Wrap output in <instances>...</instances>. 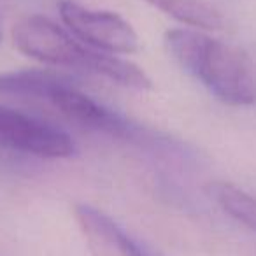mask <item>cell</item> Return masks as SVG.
<instances>
[{"label":"cell","mask_w":256,"mask_h":256,"mask_svg":"<svg viewBox=\"0 0 256 256\" xmlns=\"http://www.w3.org/2000/svg\"><path fill=\"white\" fill-rule=\"evenodd\" d=\"M74 216L93 256H154L96 207L78 204Z\"/></svg>","instance_id":"obj_6"},{"label":"cell","mask_w":256,"mask_h":256,"mask_svg":"<svg viewBox=\"0 0 256 256\" xmlns=\"http://www.w3.org/2000/svg\"><path fill=\"white\" fill-rule=\"evenodd\" d=\"M0 150L56 160L72 156L76 144L62 128L0 106Z\"/></svg>","instance_id":"obj_4"},{"label":"cell","mask_w":256,"mask_h":256,"mask_svg":"<svg viewBox=\"0 0 256 256\" xmlns=\"http://www.w3.org/2000/svg\"><path fill=\"white\" fill-rule=\"evenodd\" d=\"M209 195L214 202L235 221L256 232V198L244 190L224 181H216L209 184Z\"/></svg>","instance_id":"obj_9"},{"label":"cell","mask_w":256,"mask_h":256,"mask_svg":"<svg viewBox=\"0 0 256 256\" xmlns=\"http://www.w3.org/2000/svg\"><path fill=\"white\" fill-rule=\"evenodd\" d=\"M67 120L81 124L90 130L106 134L109 137L124 140L140 139V128L124 120L121 114L107 109L95 102L92 96L84 95L78 86L64 88L50 100Z\"/></svg>","instance_id":"obj_5"},{"label":"cell","mask_w":256,"mask_h":256,"mask_svg":"<svg viewBox=\"0 0 256 256\" xmlns=\"http://www.w3.org/2000/svg\"><path fill=\"white\" fill-rule=\"evenodd\" d=\"M0 37H2V32H0Z\"/></svg>","instance_id":"obj_10"},{"label":"cell","mask_w":256,"mask_h":256,"mask_svg":"<svg viewBox=\"0 0 256 256\" xmlns=\"http://www.w3.org/2000/svg\"><path fill=\"white\" fill-rule=\"evenodd\" d=\"M176 62L228 106L256 104V74L240 50L198 30L172 28L164 37Z\"/></svg>","instance_id":"obj_1"},{"label":"cell","mask_w":256,"mask_h":256,"mask_svg":"<svg viewBox=\"0 0 256 256\" xmlns=\"http://www.w3.org/2000/svg\"><path fill=\"white\" fill-rule=\"evenodd\" d=\"M182 25L200 30H221L224 16L206 0H144Z\"/></svg>","instance_id":"obj_8"},{"label":"cell","mask_w":256,"mask_h":256,"mask_svg":"<svg viewBox=\"0 0 256 256\" xmlns=\"http://www.w3.org/2000/svg\"><path fill=\"white\" fill-rule=\"evenodd\" d=\"M68 86H78V81L72 76L51 68H26L0 74L2 95L51 100L60 90Z\"/></svg>","instance_id":"obj_7"},{"label":"cell","mask_w":256,"mask_h":256,"mask_svg":"<svg viewBox=\"0 0 256 256\" xmlns=\"http://www.w3.org/2000/svg\"><path fill=\"white\" fill-rule=\"evenodd\" d=\"M12 42L18 51L42 64L81 68L134 90H150L153 86L150 76L139 65L116 54L82 46L56 23L40 14L20 20L12 26Z\"/></svg>","instance_id":"obj_2"},{"label":"cell","mask_w":256,"mask_h":256,"mask_svg":"<svg viewBox=\"0 0 256 256\" xmlns=\"http://www.w3.org/2000/svg\"><path fill=\"white\" fill-rule=\"evenodd\" d=\"M62 22L84 46L109 54H132L139 50V37L128 22L110 11H93L74 0L58 4Z\"/></svg>","instance_id":"obj_3"}]
</instances>
